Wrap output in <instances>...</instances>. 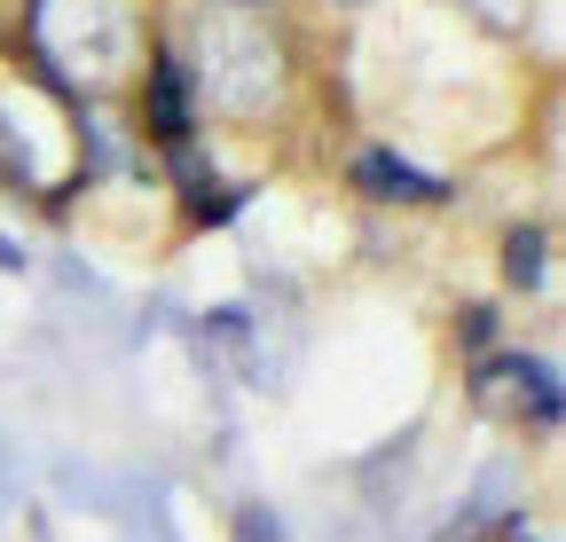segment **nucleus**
<instances>
[{"instance_id":"1","label":"nucleus","mask_w":566,"mask_h":542,"mask_svg":"<svg viewBox=\"0 0 566 542\" xmlns=\"http://www.w3.org/2000/svg\"><path fill=\"white\" fill-rule=\"evenodd\" d=\"M181 63H189V55H181ZM189 87H197V110H221V118L252 126V118H268L275 95H283V55H275V40H268L260 24L205 17Z\"/></svg>"},{"instance_id":"2","label":"nucleus","mask_w":566,"mask_h":542,"mask_svg":"<svg viewBox=\"0 0 566 542\" xmlns=\"http://www.w3.org/2000/svg\"><path fill=\"white\" fill-rule=\"evenodd\" d=\"M472 401L488 417H512V425H535L551 433L558 410H566V385L551 370V354H527V347H495L472 362Z\"/></svg>"},{"instance_id":"3","label":"nucleus","mask_w":566,"mask_h":542,"mask_svg":"<svg viewBox=\"0 0 566 542\" xmlns=\"http://www.w3.org/2000/svg\"><path fill=\"white\" fill-rule=\"evenodd\" d=\"M346 181H354V196H370L378 213H433V205H449V173H424L409 150H394V142H363L346 158Z\"/></svg>"},{"instance_id":"4","label":"nucleus","mask_w":566,"mask_h":542,"mask_svg":"<svg viewBox=\"0 0 566 542\" xmlns=\"http://www.w3.org/2000/svg\"><path fill=\"white\" fill-rule=\"evenodd\" d=\"M142 134H150L158 150L197 142V87H189L181 47H158L150 63H142Z\"/></svg>"},{"instance_id":"5","label":"nucleus","mask_w":566,"mask_h":542,"mask_svg":"<svg viewBox=\"0 0 566 542\" xmlns=\"http://www.w3.org/2000/svg\"><path fill=\"white\" fill-rule=\"evenodd\" d=\"M504 291H551V221H512V236H504Z\"/></svg>"},{"instance_id":"6","label":"nucleus","mask_w":566,"mask_h":542,"mask_svg":"<svg viewBox=\"0 0 566 542\" xmlns=\"http://www.w3.org/2000/svg\"><path fill=\"white\" fill-rule=\"evenodd\" d=\"M244 196H252L244 181H212V173H205V181L181 189V221H189V229H229V221L244 213Z\"/></svg>"},{"instance_id":"7","label":"nucleus","mask_w":566,"mask_h":542,"mask_svg":"<svg viewBox=\"0 0 566 542\" xmlns=\"http://www.w3.org/2000/svg\"><path fill=\"white\" fill-rule=\"evenodd\" d=\"M495 338H504V315H495V299H464V307H457V354L480 362V354H495Z\"/></svg>"},{"instance_id":"8","label":"nucleus","mask_w":566,"mask_h":542,"mask_svg":"<svg viewBox=\"0 0 566 542\" xmlns=\"http://www.w3.org/2000/svg\"><path fill=\"white\" fill-rule=\"evenodd\" d=\"M229 542H283V519H275L268 503H237V519H229Z\"/></svg>"},{"instance_id":"9","label":"nucleus","mask_w":566,"mask_h":542,"mask_svg":"<svg viewBox=\"0 0 566 542\" xmlns=\"http://www.w3.org/2000/svg\"><path fill=\"white\" fill-rule=\"evenodd\" d=\"M0 189H32V158H24V142H17L9 118H0Z\"/></svg>"},{"instance_id":"10","label":"nucleus","mask_w":566,"mask_h":542,"mask_svg":"<svg viewBox=\"0 0 566 542\" xmlns=\"http://www.w3.org/2000/svg\"><path fill=\"white\" fill-rule=\"evenodd\" d=\"M205 330L221 338V347H244V338H252V307H212V315H205Z\"/></svg>"},{"instance_id":"11","label":"nucleus","mask_w":566,"mask_h":542,"mask_svg":"<svg viewBox=\"0 0 566 542\" xmlns=\"http://www.w3.org/2000/svg\"><path fill=\"white\" fill-rule=\"evenodd\" d=\"M0 276H32V252L17 236H0Z\"/></svg>"},{"instance_id":"12","label":"nucleus","mask_w":566,"mask_h":542,"mask_svg":"<svg viewBox=\"0 0 566 542\" xmlns=\"http://www.w3.org/2000/svg\"><path fill=\"white\" fill-rule=\"evenodd\" d=\"M495 542H535V534H527V519H495Z\"/></svg>"},{"instance_id":"13","label":"nucleus","mask_w":566,"mask_h":542,"mask_svg":"<svg viewBox=\"0 0 566 542\" xmlns=\"http://www.w3.org/2000/svg\"><path fill=\"white\" fill-rule=\"evenodd\" d=\"M212 9H260V0H212Z\"/></svg>"},{"instance_id":"14","label":"nucleus","mask_w":566,"mask_h":542,"mask_svg":"<svg viewBox=\"0 0 566 542\" xmlns=\"http://www.w3.org/2000/svg\"><path fill=\"white\" fill-rule=\"evenodd\" d=\"M338 9H363V0H338Z\"/></svg>"}]
</instances>
